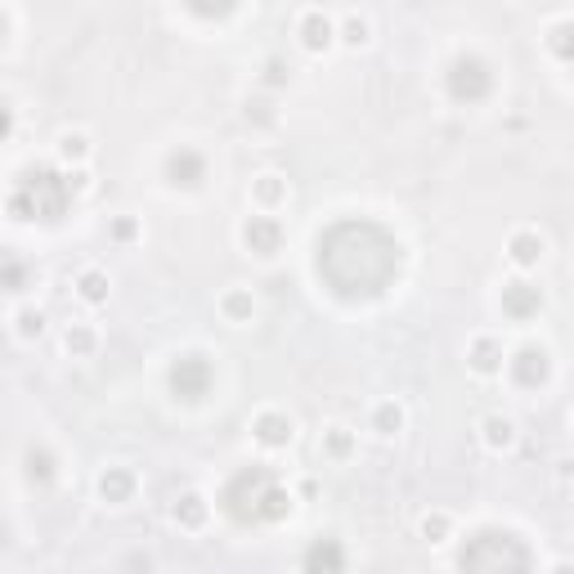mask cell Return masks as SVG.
<instances>
[{"mask_svg":"<svg viewBox=\"0 0 574 574\" xmlns=\"http://www.w3.org/2000/svg\"><path fill=\"white\" fill-rule=\"evenodd\" d=\"M404 426H408V408H404L395 395H386V400H378V404L369 408V431H373L378 440H395Z\"/></svg>","mask_w":574,"mask_h":574,"instance_id":"d4e9b609","label":"cell"},{"mask_svg":"<svg viewBox=\"0 0 574 574\" xmlns=\"http://www.w3.org/2000/svg\"><path fill=\"white\" fill-rule=\"evenodd\" d=\"M72 293H77L82 306H108L113 278H108V269H99V265H82L77 274H72Z\"/></svg>","mask_w":574,"mask_h":574,"instance_id":"cb8c5ba5","label":"cell"},{"mask_svg":"<svg viewBox=\"0 0 574 574\" xmlns=\"http://www.w3.org/2000/svg\"><path fill=\"white\" fill-rule=\"evenodd\" d=\"M19 463H23V480H28L32 489H50V485L59 480V454H54L45 440H28Z\"/></svg>","mask_w":574,"mask_h":574,"instance_id":"44dd1931","label":"cell"},{"mask_svg":"<svg viewBox=\"0 0 574 574\" xmlns=\"http://www.w3.org/2000/svg\"><path fill=\"white\" fill-rule=\"evenodd\" d=\"M215 391V359L206 350H180L167 364V395L176 404H202Z\"/></svg>","mask_w":574,"mask_h":574,"instance_id":"8992f818","label":"cell"},{"mask_svg":"<svg viewBox=\"0 0 574 574\" xmlns=\"http://www.w3.org/2000/svg\"><path fill=\"white\" fill-rule=\"evenodd\" d=\"M458 574H534V548L508 525H480L458 548Z\"/></svg>","mask_w":574,"mask_h":574,"instance_id":"277c9868","label":"cell"},{"mask_svg":"<svg viewBox=\"0 0 574 574\" xmlns=\"http://www.w3.org/2000/svg\"><path fill=\"white\" fill-rule=\"evenodd\" d=\"M77 198L82 193L72 184V171L59 162H28L6 193V215L14 225H63Z\"/></svg>","mask_w":574,"mask_h":574,"instance_id":"3957f363","label":"cell"},{"mask_svg":"<svg viewBox=\"0 0 574 574\" xmlns=\"http://www.w3.org/2000/svg\"><path fill=\"white\" fill-rule=\"evenodd\" d=\"M543 45H548V54H552L561 67H570V72H574V14H565V19H556V23H548Z\"/></svg>","mask_w":574,"mask_h":574,"instance_id":"83f0119b","label":"cell"},{"mask_svg":"<svg viewBox=\"0 0 574 574\" xmlns=\"http://www.w3.org/2000/svg\"><path fill=\"white\" fill-rule=\"evenodd\" d=\"M256 86H261L265 95L287 91V86H293V63H287L283 54H269V59L261 63V77H256Z\"/></svg>","mask_w":574,"mask_h":574,"instance_id":"4dcf8cb0","label":"cell"},{"mask_svg":"<svg viewBox=\"0 0 574 574\" xmlns=\"http://www.w3.org/2000/svg\"><path fill=\"white\" fill-rule=\"evenodd\" d=\"M502 256H508V265H512L517 274H530V269L543 265V256H548V238H543L534 225H517V230L508 234V243H502Z\"/></svg>","mask_w":574,"mask_h":574,"instance_id":"9a60e30c","label":"cell"},{"mask_svg":"<svg viewBox=\"0 0 574 574\" xmlns=\"http://www.w3.org/2000/svg\"><path fill=\"white\" fill-rule=\"evenodd\" d=\"M91 158H95V144H91L86 130H59V139H54V162H59L63 171H86Z\"/></svg>","mask_w":574,"mask_h":574,"instance_id":"7402d4cb","label":"cell"},{"mask_svg":"<svg viewBox=\"0 0 574 574\" xmlns=\"http://www.w3.org/2000/svg\"><path fill=\"white\" fill-rule=\"evenodd\" d=\"M211 180V162L202 149H193V144H176V149L162 158V184L171 193H202Z\"/></svg>","mask_w":574,"mask_h":574,"instance_id":"52a82bcc","label":"cell"},{"mask_svg":"<svg viewBox=\"0 0 574 574\" xmlns=\"http://www.w3.org/2000/svg\"><path fill=\"white\" fill-rule=\"evenodd\" d=\"M301 574H350V552L337 534H315L297 561Z\"/></svg>","mask_w":574,"mask_h":574,"instance_id":"4fadbf2b","label":"cell"},{"mask_svg":"<svg viewBox=\"0 0 574 574\" xmlns=\"http://www.w3.org/2000/svg\"><path fill=\"white\" fill-rule=\"evenodd\" d=\"M502 369H508V346H502V337L498 332H476L467 341V373L498 378Z\"/></svg>","mask_w":574,"mask_h":574,"instance_id":"2e32d148","label":"cell"},{"mask_svg":"<svg viewBox=\"0 0 574 574\" xmlns=\"http://www.w3.org/2000/svg\"><path fill=\"white\" fill-rule=\"evenodd\" d=\"M493 91H498V72H493V63H489L485 54L458 50V54L445 63V95H449V104H458V108H480V104L493 99Z\"/></svg>","mask_w":574,"mask_h":574,"instance_id":"5b68a950","label":"cell"},{"mask_svg":"<svg viewBox=\"0 0 574 574\" xmlns=\"http://www.w3.org/2000/svg\"><path fill=\"white\" fill-rule=\"evenodd\" d=\"M215 508H221V517L238 530H269L297 512V493L278 476V467L243 463L225 476L221 493H215Z\"/></svg>","mask_w":574,"mask_h":574,"instance_id":"7a4b0ae2","label":"cell"},{"mask_svg":"<svg viewBox=\"0 0 574 574\" xmlns=\"http://www.w3.org/2000/svg\"><path fill=\"white\" fill-rule=\"evenodd\" d=\"M121 574H158V561H153L149 552H130V556L121 561Z\"/></svg>","mask_w":574,"mask_h":574,"instance_id":"d590c367","label":"cell"},{"mask_svg":"<svg viewBox=\"0 0 574 574\" xmlns=\"http://www.w3.org/2000/svg\"><path fill=\"white\" fill-rule=\"evenodd\" d=\"M476 436L493 458H502V454H512L521 445V422L512 413H485L480 426H476Z\"/></svg>","mask_w":574,"mask_h":574,"instance_id":"d6986e66","label":"cell"},{"mask_svg":"<svg viewBox=\"0 0 574 574\" xmlns=\"http://www.w3.org/2000/svg\"><path fill=\"white\" fill-rule=\"evenodd\" d=\"M184 14L198 19V23H230V19H238L243 10H238V6H184Z\"/></svg>","mask_w":574,"mask_h":574,"instance_id":"e575fe53","label":"cell"},{"mask_svg":"<svg viewBox=\"0 0 574 574\" xmlns=\"http://www.w3.org/2000/svg\"><path fill=\"white\" fill-rule=\"evenodd\" d=\"M243 121H247V126H256V130L278 126V108H274V99H269L265 91L247 95V99H243Z\"/></svg>","mask_w":574,"mask_h":574,"instance_id":"1f68e13d","label":"cell"},{"mask_svg":"<svg viewBox=\"0 0 574 574\" xmlns=\"http://www.w3.org/2000/svg\"><path fill=\"white\" fill-rule=\"evenodd\" d=\"M59 341H63V354H67V359H95V354H99V328L86 323V319H72Z\"/></svg>","mask_w":574,"mask_h":574,"instance_id":"4316f807","label":"cell"},{"mask_svg":"<svg viewBox=\"0 0 574 574\" xmlns=\"http://www.w3.org/2000/svg\"><path fill=\"white\" fill-rule=\"evenodd\" d=\"M548 574H574V561H556Z\"/></svg>","mask_w":574,"mask_h":574,"instance_id":"74e56055","label":"cell"},{"mask_svg":"<svg viewBox=\"0 0 574 574\" xmlns=\"http://www.w3.org/2000/svg\"><path fill=\"white\" fill-rule=\"evenodd\" d=\"M247 198H252V211H261V215H278L287 202H293V180H287L283 171H261V176H252Z\"/></svg>","mask_w":574,"mask_h":574,"instance_id":"ac0fdd59","label":"cell"},{"mask_svg":"<svg viewBox=\"0 0 574 574\" xmlns=\"http://www.w3.org/2000/svg\"><path fill=\"white\" fill-rule=\"evenodd\" d=\"M293 32L306 54H328L337 45V14H328L323 6H306V10H297Z\"/></svg>","mask_w":574,"mask_h":574,"instance_id":"8fae6325","label":"cell"},{"mask_svg":"<svg viewBox=\"0 0 574 574\" xmlns=\"http://www.w3.org/2000/svg\"><path fill=\"white\" fill-rule=\"evenodd\" d=\"M337 45H346V50H369V45H373V14H364V10H341V14H337Z\"/></svg>","mask_w":574,"mask_h":574,"instance_id":"484cf974","label":"cell"},{"mask_svg":"<svg viewBox=\"0 0 574 574\" xmlns=\"http://www.w3.org/2000/svg\"><path fill=\"white\" fill-rule=\"evenodd\" d=\"M498 310H502V319H508V323H534L548 310V293L534 278L517 274V278H508L498 287Z\"/></svg>","mask_w":574,"mask_h":574,"instance_id":"9c48e42d","label":"cell"},{"mask_svg":"<svg viewBox=\"0 0 574 574\" xmlns=\"http://www.w3.org/2000/svg\"><path fill=\"white\" fill-rule=\"evenodd\" d=\"M108 243H117V247L144 243V221L139 215H108Z\"/></svg>","mask_w":574,"mask_h":574,"instance_id":"836d02e7","label":"cell"},{"mask_svg":"<svg viewBox=\"0 0 574 574\" xmlns=\"http://www.w3.org/2000/svg\"><path fill=\"white\" fill-rule=\"evenodd\" d=\"M319 458H323L328 467L354 463V458H359V431L346 426V422H328V426L319 431Z\"/></svg>","mask_w":574,"mask_h":574,"instance_id":"ffe728a7","label":"cell"},{"mask_svg":"<svg viewBox=\"0 0 574 574\" xmlns=\"http://www.w3.org/2000/svg\"><path fill=\"white\" fill-rule=\"evenodd\" d=\"M171 525L180 534H202L211 525V498L202 489H180L171 498Z\"/></svg>","mask_w":574,"mask_h":574,"instance_id":"e0dca14e","label":"cell"},{"mask_svg":"<svg viewBox=\"0 0 574 574\" xmlns=\"http://www.w3.org/2000/svg\"><path fill=\"white\" fill-rule=\"evenodd\" d=\"M570 471H574V463H570V458H561V463H556V480H570Z\"/></svg>","mask_w":574,"mask_h":574,"instance_id":"8d00e7d4","label":"cell"},{"mask_svg":"<svg viewBox=\"0 0 574 574\" xmlns=\"http://www.w3.org/2000/svg\"><path fill=\"white\" fill-rule=\"evenodd\" d=\"M36 278H41V269L23 256H6V265H0V283H6L10 297H23L28 287H36Z\"/></svg>","mask_w":574,"mask_h":574,"instance_id":"f1b7e54d","label":"cell"},{"mask_svg":"<svg viewBox=\"0 0 574 574\" xmlns=\"http://www.w3.org/2000/svg\"><path fill=\"white\" fill-rule=\"evenodd\" d=\"M247 431H252V440L265 454H278V449H293L297 445V417L287 413V408H261Z\"/></svg>","mask_w":574,"mask_h":574,"instance_id":"7c38bea8","label":"cell"},{"mask_svg":"<svg viewBox=\"0 0 574 574\" xmlns=\"http://www.w3.org/2000/svg\"><path fill=\"white\" fill-rule=\"evenodd\" d=\"M10 323H14V337L19 341H36V337H45V310L41 306H14V315H10Z\"/></svg>","mask_w":574,"mask_h":574,"instance_id":"d6a6232c","label":"cell"},{"mask_svg":"<svg viewBox=\"0 0 574 574\" xmlns=\"http://www.w3.org/2000/svg\"><path fill=\"white\" fill-rule=\"evenodd\" d=\"M95 498L104 502V508H130V502L139 498V471L130 463H108L99 467L95 476Z\"/></svg>","mask_w":574,"mask_h":574,"instance_id":"5bb4252c","label":"cell"},{"mask_svg":"<svg viewBox=\"0 0 574 574\" xmlns=\"http://www.w3.org/2000/svg\"><path fill=\"white\" fill-rule=\"evenodd\" d=\"M570 426H574V408H570Z\"/></svg>","mask_w":574,"mask_h":574,"instance_id":"f35d334b","label":"cell"},{"mask_svg":"<svg viewBox=\"0 0 574 574\" xmlns=\"http://www.w3.org/2000/svg\"><path fill=\"white\" fill-rule=\"evenodd\" d=\"M238 243H243L247 256H256V261H274V256L287 247V230H283L278 215H261V211H252L247 221L238 225Z\"/></svg>","mask_w":574,"mask_h":574,"instance_id":"30bf717a","label":"cell"},{"mask_svg":"<svg viewBox=\"0 0 574 574\" xmlns=\"http://www.w3.org/2000/svg\"><path fill=\"white\" fill-rule=\"evenodd\" d=\"M417 539H422V543H431V548L449 543V539H454V512H445V508H431V512H422V517H417Z\"/></svg>","mask_w":574,"mask_h":574,"instance_id":"f546056e","label":"cell"},{"mask_svg":"<svg viewBox=\"0 0 574 574\" xmlns=\"http://www.w3.org/2000/svg\"><path fill=\"white\" fill-rule=\"evenodd\" d=\"M552 373H556V364L543 341H521L517 350H508V378L517 391H543L552 382Z\"/></svg>","mask_w":574,"mask_h":574,"instance_id":"ba28073f","label":"cell"},{"mask_svg":"<svg viewBox=\"0 0 574 574\" xmlns=\"http://www.w3.org/2000/svg\"><path fill=\"white\" fill-rule=\"evenodd\" d=\"M215 315H221L230 328H247L256 319V297H252V287L243 283H230L221 297H215Z\"/></svg>","mask_w":574,"mask_h":574,"instance_id":"603a6c76","label":"cell"},{"mask_svg":"<svg viewBox=\"0 0 574 574\" xmlns=\"http://www.w3.org/2000/svg\"><path fill=\"white\" fill-rule=\"evenodd\" d=\"M404 269L400 238L373 215H341L315 238V274L337 301H378Z\"/></svg>","mask_w":574,"mask_h":574,"instance_id":"6da1fadb","label":"cell"}]
</instances>
